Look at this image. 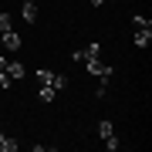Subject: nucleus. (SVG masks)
Instances as JSON below:
<instances>
[{"mask_svg": "<svg viewBox=\"0 0 152 152\" xmlns=\"http://www.w3.org/2000/svg\"><path fill=\"white\" fill-rule=\"evenodd\" d=\"M85 64H88V75H95L98 81H105V85H108V78H112V64H105V61H98V58L85 61Z\"/></svg>", "mask_w": 152, "mask_h": 152, "instance_id": "f03ea898", "label": "nucleus"}, {"mask_svg": "<svg viewBox=\"0 0 152 152\" xmlns=\"http://www.w3.org/2000/svg\"><path fill=\"white\" fill-rule=\"evenodd\" d=\"M98 54H102V44H98V41H91L88 48H78L71 58H75V61H91V58H98Z\"/></svg>", "mask_w": 152, "mask_h": 152, "instance_id": "20e7f679", "label": "nucleus"}, {"mask_svg": "<svg viewBox=\"0 0 152 152\" xmlns=\"http://www.w3.org/2000/svg\"><path fill=\"white\" fill-rule=\"evenodd\" d=\"M0 71H7V58L4 54H0Z\"/></svg>", "mask_w": 152, "mask_h": 152, "instance_id": "ddd939ff", "label": "nucleus"}, {"mask_svg": "<svg viewBox=\"0 0 152 152\" xmlns=\"http://www.w3.org/2000/svg\"><path fill=\"white\" fill-rule=\"evenodd\" d=\"M132 24H135V31H142V27H152V20H149V17H132Z\"/></svg>", "mask_w": 152, "mask_h": 152, "instance_id": "9b49d317", "label": "nucleus"}, {"mask_svg": "<svg viewBox=\"0 0 152 152\" xmlns=\"http://www.w3.org/2000/svg\"><path fill=\"white\" fill-rule=\"evenodd\" d=\"M14 149H17V142H14V139H7L4 132H0V152H14Z\"/></svg>", "mask_w": 152, "mask_h": 152, "instance_id": "9d476101", "label": "nucleus"}, {"mask_svg": "<svg viewBox=\"0 0 152 152\" xmlns=\"http://www.w3.org/2000/svg\"><path fill=\"white\" fill-rule=\"evenodd\" d=\"M98 135L105 139V149H118V139H115V125L108 118H102L98 122Z\"/></svg>", "mask_w": 152, "mask_h": 152, "instance_id": "7ed1b4c3", "label": "nucleus"}, {"mask_svg": "<svg viewBox=\"0 0 152 152\" xmlns=\"http://www.w3.org/2000/svg\"><path fill=\"white\" fill-rule=\"evenodd\" d=\"M24 20H27V24L37 20V7H34V4H24Z\"/></svg>", "mask_w": 152, "mask_h": 152, "instance_id": "1a4fd4ad", "label": "nucleus"}, {"mask_svg": "<svg viewBox=\"0 0 152 152\" xmlns=\"http://www.w3.org/2000/svg\"><path fill=\"white\" fill-rule=\"evenodd\" d=\"M24 75H27V68H24L20 61H7V71H0V85L10 88V81H20Z\"/></svg>", "mask_w": 152, "mask_h": 152, "instance_id": "f257e3e1", "label": "nucleus"}, {"mask_svg": "<svg viewBox=\"0 0 152 152\" xmlns=\"http://www.w3.org/2000/svg\"><path fill=\"white\" fill-rule=\"evenodd\" d=\"M0 44H4L7 51H20V37H17V34H14V27L0 34Z\"/></svg>", "mask_w": 152, "mask_h": 152, "instance_id": "39448f33", "label": "nucleus"}, {"mask_svg": "<svg viewBox=\"0 0 152 152\" xmlns=\"http://www.w3.org/2000/svg\"><path fill=\"white\" fill-rule=\"evenodd\" d=\"M91 4H95V7H102V4H108V0H91Z\"/></svg>", "mask_w": 152, "mask_h": 152, "instance_id": "4468645a", "label": "nucleus"}, {"mask_svg": "<svg viewBox=\"0 0 152 152\" xmlns=\"http://www.w3.org/2000/svg\"><path fill=\"white\" fill-rule=\"evenodd\" d=\"M48 85L54 88V91H61V88L68 85V78H64V75H54V71H51V81H48Z\"/></svg>", "mask_w": 152, "mask_h": 152, "instance_id": "6e6552de", "label": "nucleus"}, {"mask_svg": "<svg viewBox=\"0 0 152 152\" xmlns=\"http://www.w3.org/2000/svg\"><path fill=\"white\" fill-rule=\"evenodd\" d=\"M149 44H152V27L135 31V48H149Z\"/></svg>", "mask_w": 152, "mask_h": 152, "instance_id": "423d86ee", "label": "nucleus"}, {"mask_svg": "<svg viewBox=\"0 0 152 152\" xmlns=\"http://www.w3.org/2000/svg\"><path fill=\"white\" fill-rule=\"evenodd\" d=\"M24 4H37V0H24Z\"/></svg>", "mask_w": 152, "mask_h": 152, "instance_id": "2eb2a0df", "label": "nucleus"}, {"mask_svg": "<svg viewBox=\"0 0 152 152\" xmlns=\"http://www.w3.org/2000/svg\"><path fill=\"white\" fill-rule=\"evenodd\" d=\"M54 95H58V91H54L51 85H41V88H37V98H41V102H54Z\"/></svg>", "mask_w": 152, "mask_h": 152, "instance_id": "0eeeda50", "label": "nucleus"}, {"mask_svg": "<svg viewBox=\"0 0 152 152\" xmlns=\"http://www.w3.org/2000/svg\"><path fill=\"white\" fill-rule=\"evenodd\" d=\"M10 31V14H0V34Z\"/></svg>", "mask_w": 152, "mask_h": 152, "instance_id": "f8f14e48", "label": "nucleus"}]
</instances>
